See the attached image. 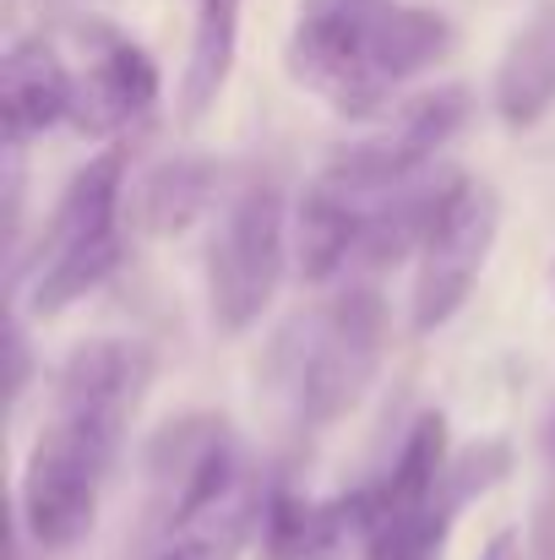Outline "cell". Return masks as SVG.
Returning <instances> with one entry per match:
<instances>
[{
  "instance_id": "3",
  "label": "cell",
  "mask_w": 555,
  "mask_h": 560,
  "mask_svg": "<svg viewBox=\"0 0 555 560\" xmlns=\"http://www.w3.org/2000/svg\"><path fill=\"white\" fill-rule=\"evenodd\" d=\"M289 256V223H284V190L273 180H245L229 196L223 223L207 245V305L218 332H251L262 311L273 305L284 283Z\"/></svg>"
},
{
  "instance_id": "1",
  "label": "cell",
  "mask_w": 555,
  "mask_h": 560,
  "mask_svg": "<svg viewBox=\"0 0 555 560\" xmlns=\"http://www.w3.org/2000/svg\"><path fill=\"white\" fill-rule=\"evenodd\" d=\"M126 419L49 402V419L27 452L22 490H16V534H27L44 556H66L88 539L99 517V490L120 452Z\"/></svg>"
},
{
  "instance_id": "9",
  "label": "cell",
  "mask_w": 555,
  "mask_h": 560,
  "mask_svg": "<svg viewBox=\"0 0 555 560\" xmlns=\"http://www.w3.org/2000/svg\"><path fill=\"white\" fill-rule=\"evenodd\" d=\"M153 386V349L131 343V338H88L66 354V365L55 375V397L49 402H71V408H93L109 419L137 413V402Z\"/></svg>"
},
{
  "instance_id": "20",
  "label": "cell",
  "mask_w": 555,
  "mask_h": 560,
  "mask_svg": "<svg viewBox=\"0 0 555 560\" xmlns=\"http://www.w3.org/2000/svg\"><path fill=\"white\" fill-rule=\"evenodd\" d=\"M234 479H240V452H234V435H218L212 441V452L196 463V474L185 479V490L170 501V512H164V528L170 534H185L201 512H212L218 501H229L234 495Z\"/></svg>"
},
{
  "instance_id": "21",
  "label": "cell",
  "mask_w": 555,
  "mask_h": 560,
  "mask_svg": "<svg viewBox=\"0 0 555 560\" xmlns=\"http://www.w3.org/2000/svg\"><path fill=\"white\" fill-rule=\"evenodd\" d=\"M27 375H33V354H27L22 322H16V316H5V408H16V402H22Z\"/></svg>"
},
{
  "instance_id": "2",
  "label": "cell",
  "mask_w": 555,
  "mask_h": 560,
  "mask_svg": "<svg viewBox=\"0 0 555 560\" xmlns=\"http://www.w3.org/2000/svg\"><path fill=\"white\" fill-rule=\"evenodd\" d=\"M386 354V300L355 283L344 289L327 311L300 322V354L284 360L294 375V402L305 424H338L344 413L360 408L370 381Z\"/></svg>"
},
{
  "instance_id": "17",
  "label": "cell",
  "mask_w": 555,
  "mask_h": 560,
  "mask_svg": "<svg viewBox=\"0 0 555 560\" xmlns=\"http://www.w3.org/2000/svg\"><path fill=\"white\" fill-rule=\"evenodd\" d=\"M447 468H452V452H447V413L430 408V413L414 419V430H408L403 446H397L392 474L375 485V501H381V523H375V534H381L386 523L419 512V506L436 495V485H441Z\"/></svg>"
},
{
  "instance_id": "14",
  "label": "cell",
  "mask_w": 555,
  "mask_h": 560,
  "mask_svg": "<svg viewBox=\"0 0 555 560\" xmlns=\"http://www.w3.org/2000/svg\"><path fill=\"white\" fill-rule=\"evenodd\" d=\"M458 186V175H419L408 186L386 190L375 207H370L366 240H360V267H397L403 256L425 250V240L436 234L441 212H447V196Z\"/></svg>"
},
{
  "instance_id": "6",
  "label": "cell",
  "mask_w": 555,
  "mask_h": 560,
  "mask_svg": "<svg viewBox=\"0 0 555 560\" xmlns=\"http://www.w3.org/2000/svg\"><path fill=\"white\" fill-rule=\"evenodd\" d=\"M366 0H300V22L289 33L284 66L300 88L322 93L338 115L375 120L392 109V82H381L360 55L355 38V11Z\"/></svg>"
},
{
  "instance_id": "13",
  "label": "cell",
  "mask_w": 555,
  "mask_h": 560,
  "mask_svg": "<svg viewBox=\"0 0 555 560\" xmlns=\"http://www.w3.org/2000/svg\"><path fill=\"white\" fill-rule=\"evenodd\" d=\"M496 115L512 131H529L555 104V0H540L534 16L512 33L501 66H496Z\"/></svg>"
},
{
  "instance_id": "5",
  "label": "cell",
  "mask_w": 555,
  "mask_h": 560,
  "mask_svg": "<svg viewBox=\"0 0 555 560\" xmlns=\"http://www.w3.org/2000/svg\"><path fill=\"white\" fill-rule=\"evenodd\" d=\"M496 223H501L496 190L485 186V180L458 175L436 234L419 250V272H414V332H436V327H447L463 311V300L474 294V283L485 272V256L496 245Z\"/></svg>"
},
{
  "instance_id": "24",
  "label": "cell",
  "mask_w": 555,
  "mask_h": 560,
  "mask_svg": "<svg viewBox=\"0 0 555 560\" xmlns=\"http://www.w3.org/2000/svg\"><path fill=\"white\" fill-rule=\"evenodd\" d=\"M5 560H22V539H11V556Z\"/></svg>"
},
{
  "instance_id": "16",
  "label": "cell",
  "mask_w": 555,
  "mask_h": 560,
  "mask_svg": "<svg viewBox=\"0 0 555 560\" xmlns=\"http://www.w3.org/2000/svg\"><path fill=\"white\" fill-rule=\"evenodd\" d=\"M234 44H240V0H201L196 27H190L185 77H181V120L185 126H196V120L218 104V93H223V82H229V71H234Z\"/></svg>"
},
{
  "instance_id": "18",
  "label": "cell",
  "mask_w": 555,
  "mask_h": 560,
  "mask_svg": "<svg viewBox=\"0 0 555 560\" xmlns=\"http://www.w3.org/2000/svg\"><path fill=\"white\" fill-rule=\"evenodd\" d=\"M120 256H126V240H120V234H104V240H93V245H82V250H71V256H60L55 267H44V272L33 278V289H27L33 316H60L66 305H77L82 294H93V289L120 267Z\"/></svg>"
},
{
  "instance_id": "22",
  "label": "cell",
  "mask_w": 555,
  "mask_h": 560,
  "mask_svg": "<svg viewBox=\"0 0 555 560\" xmlns=\"http://www.w3.org/2000/svg\"><path fill=\"white\" fill-rule=\"evenodd\" d=\"M534 560H555V424L545 446V495H540V523H534Z\"/></svg>"
},
{
  "instance_id": "8",
  "label": "cell",
  "mask_w": 555,
  "mask_h": 560,
  "mask_svg": "<svg viewBox=\"0 0 555 560\" xmlns=\"http://www.w3.org/2000/svg\"><path fill=\"white\" fill-rule=\"evenodd\" d=\"M120 180H126V153H120V148L93 153V159L71 175V186L60 190L49 223L38 229L33 250L11 267V294L22 289V278H38V272L55 267L60 256H71V250H82V245H93V240H104V234H120V229H115Z\"/></svg>"
},
{
  "instance_id": "23",
  "label": "cell",
  "mask_w": 555,
  "mask_h": 560,
  "mask_svg": "<svg viewBox=\"0 0 555 560\" xmlns=\"http://www.w3.org/2000/svg\"><path fill=\"white\" fill-rule=\"evenodd\" d=\"M485 560H523V556H518V539H512V534L490 539V550H485Z\"/></svg>"
},
{
  "instance_id": "15",
  "label": "cell",
  "mask_w": 555,
  "mask_h": 560,
  "mask_svg": "<svg viewBox=\"0 0 555 560\" xmlns=\"http://www.w3.org/2000/svg\"><path fill=\"white\" fill-rule=\"evenodd\" d=\"M218 186H223V164L218 159H164L159 170L142 175V190H137V223L159 240L170 234H185L212 201H218Z\"/></svg>"
},
{
  "instance_id": "25",
  "label": "cell",
  "mask_w": 555,
  "mask_h": 560,
  "mask_svg": "<svg viewBox=\"0 0 555 560\" xmlns=\"http://www.w3.org/2000/svg\"><path fill=\"white\" fill-rule=\"evenodd\" d=\"M360 560H366V556H360Z\"/></svg>"
},
{
  "instance_id": "12",
  "label": "cell",
  "mask_w": 555,
  "mask_h": 560,
  "mask_svg": "<svg viewBox=\"0 0 555 560\" xmlns=\"http://www.w3.org/2000/svg\"><path fill=\"white\" fill-rule=\"evenodd\" d=\"M370 196H355L338 180H311L300 207H294V261H300V278L322 283L333 278L349 256H360V240H366L370 223Z\"/></svg>"
},
{
  "instance_id": "10",
  "label": "cell",
  "mask_w": 555,
  "mask_h": 560,
  "mask_svg": "<svg viewBox=\"0 0 555 560\" xmlns=\"http://www.w3.org/2000/svg\"><path fill=\"white\" fill-rule=\"evenodd\" d=\"M77 77L60 66V55L44 38H16L0 60V126L5 148H27V137L71 120Z\"/></svg>"
},
{
  "instance_id": "11",
  "label": "cell",
  "mask_w": 555,
  "mask_h": 560,
  "mask_svg": "<svg viewBox=\"0 0 555 560\" xmlns=\"http://www.w3.org/2000/svg\"><path fill=\"white\" fill-rule=\"evenodd\" d=\"M355 38L370 71L381 82H408L419 71H430L436 60H447L452 49V22L436 5H408V0H366L355 11Z\"/></svg>"
},
{
  "instance_id": "7",
  "label": "cell",
  "mask_w": 555,
  "mask_h": 560,
  "mask_svg": "<svg viewBox=\"0 0 555 560\" xmlns=\"http://www.w3.org/2000/svg\"><path fill=\"white\" fill-rule=\"evenodd\" d=\"M159 104V66L153 55L115 33V27H93V66L77 77V104H71V126L82 137H120L137 120H148Z\"/></svg>"
},
{
  "instance_id": "4",
  "label": "cell",
  "mask_w": 555,
  "mask_h": 560,
  "mask_svg": "<svg viewBox=\"0 0 555 560\" xmlns=\"http://www.w3.org/2000/svg\"><path fill=\"white\" fill-rule=\"evenodd\" d=\"M463 120H469V88H458V82L452 88H430V93L408 98L381 131L338 148L322 175L349 186L355 196H386V190L419 180L425 164L458 137Z\"/></svg>"
},
{
  "instance_id": "19",
  "label": "cell",
  "mask_w": 555,
  "mask_h": 560,
  "mask_svg": "<svg viewBox=\"0 0 555 560\" xmlns=\"http://www.w3.org/2000/svg\"><path fill=\"white\" fill-rule=\"evenodd\" d=\"M229 435V424L218 413H185L175 424H164L153 441H148V474L159 479V490L181 495L185 479L196 474V463L212 452V441Z\"/></svg>"
}]
</instances>
